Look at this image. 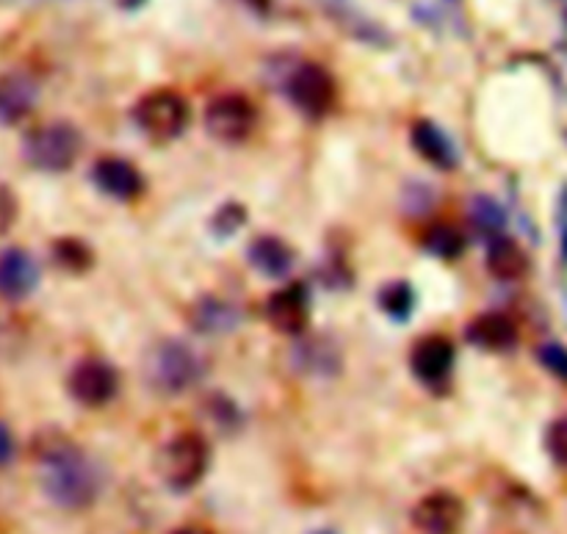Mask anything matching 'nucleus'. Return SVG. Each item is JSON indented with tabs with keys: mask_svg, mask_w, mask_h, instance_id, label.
<instances>
[{
	"mask_svg": "<svg viewBox=\"0 0 567 534\" xmlns=\"http://www.w3.org/2000/svg\"><path fill=\"white\" fill-rule=\"evenodd\" d=\"M249 6H255V9H269L271 0H247Z\"/></svg>",
	"mask_w": 567,
	"mask_h": 534,
	"instance_id": "nucleus-31",
	"label": "nucleus"
},
{
	"mask_svg": "<svg viewBox=\"0 0 567 534\" xmlns=\"http://www.w3.org/2000/svg\"><path fill=\"white\" fill-rule=\"evenodd\" d=\"M37 460L42 469V491L55 507L86 510L103 491L100 469L66 435L39 438Z\"/></svg>",
	"mask_w": 567,
	"mask_h": 534,
	"instance_id": "nucleus-1",
	"label": "nucleus"
},
{
	"mask_svg": "<svg viewBox=\"0 0 567 534\" xmlns=\"http://www.w3.org/2000/svg\"><path fill=\"white\" fill-rule=\"evenodd\" d=\"M468 341L485 352H507L518 343V325L507 314H482L468 325Z\"/></svg>",
	"mask_w": 567,
	"mask_h": 534,
	"instance_id": "nucleus-16",
	"label": "nucleus"
},
{
	"mask_svg": "<svg viewBox=\"0 0 567 534\" xmlns=\"http://www.w3.org/2000/svg\"><path fill=\"white\" fill-rule=\"evenodd\" d=\"M410 142H413V150L432 164L435 170L452 172L454 166L460 164L457 147L449 138V133L443 131L441 125H435L432 120H419L413 122V131H410Z\"/></svg>",
	"mask_w": 567,
	"mask_h": 534,
	"instance_id": "nucleus-14",
	"label": "nucleus"
},
{
	"mask_svg": "<svg viewBox=\"0 0 567 534\" xmlns=\"http://www.w3.org/2000/svg\"><path fill=\"white\" fill-rule=\"evenodd\" d=\"M244 222H247V210L241 205H225V208L216 210L214 227L219 236H233L238 227H244Z\"/></svg>",
	"mask_w": 567,
	"mask_h": 534,
	"instance_id": "nucleus-26",
	"label": "nucleus"
},
{
	"mask_svg": "<svg viewBox=\"0 0 567 534\" xmlns=\"http://www.w3.org/2000/svg\"><path fill=\"white\" fill-rule=\"evenodd\" d=\"M537 360H540L543 369L551 377H557L559 382H567V347L559 341H548L537 347Z\"/></svg>",
	"mask_w": 567,
	"mask_h": 534,
	"instance_id": "nucleus-24",
	"label": "nucleus"
},
{
	"mask_svg": "<svg viewBox=\"0 0 567 534\" xmlns=\"http://www.w3.org/2000/svg\"><path fill=\"white\" fill-rule=\"evenodd\" d=\"M286 94L293 103V109L302 111L305 116L319 120V116L330 114V109L336 105V78H332L321 64L305 61V64H299L297 70L288 75Z\"/></svg>",
	"mask_w": 567,
	"mask_h": 534,
	"instance_id": "nucleus-7",
	"label": "nucleus"
},
{
	"mask_svg": "<svg viewBox=\"0 0 567 534\" xmlns=\"http://www.w3.org/2000/svg\"><path fill=\"white\" fill-rule=\"evenodd\" d=\"M468 216L474 222L476 230L482 236H487V242L496 236H504V227H507V210L496 203L493 197L487 194H476L468 205Z\"/></svg>",
	"mask_w": 567,
	"mask_h": 534,
	"instance_id": "nucleus-21",
	"label": "nucleus"
},
{
	"mask_svg": "<svg viewBox=\"0 0 567 534\" xmlns=\"http://www.w3.org/2000/svg\"><path fill=\"white\" fill-rule=\"evenodd\" d=\"M83 147L81 131L70 122H48L31 131L22 142V155L39 172H66Z\"/></svg>",
	"mask_w": 567,
	"mask_h": 534,
	"instance_id": "nucleus-4",
	"label": "nucleus"
},
{
	"mask_svg": "<svg viewBox=\"0 0 567 534\" xmlns=\"http://www.w3.org/2000/svg\"><path fill=\"white\" fill-rule=\"evenodd\" d=\"M92 181L105 197L120 199V203H131L144 192V175L138 172V166L120 155H103L92 166Z\"/></svg>",
	"mask_w": 567,
	"mask_h": 534,
	"instance_id": "nucleus-12",
	"label": "nucleus"
},
{
	"mask_svg": "<svg viewBox=\"0 0 567 534\" xmlns=\"http://www.w3.org/2000/svg\"><path fill=\"white\" fill-rule=\"evenodd\" d=\"M39 97L37 83L22 72H9L0 78V122L3 125H14V122L25 120L33 111Z\"/></svg>",
	"mask_w": 567,
	"mask_h": 534,
	"instance_id": "nucleus-18",
	"label": "nucleus"
},
{
	"mask_svg": "<svg viewBox=\"0 0 567 534\" xmlns=\"http://www.w3.org/2000/svg\"><path fill=\"white\" fill-rule=\"evenodd\" d=\"M377 302H380V308L385 310L391 319L404 321L415 308V291L408 280H393V283H388V286L380 288V294H377Z\"/></svg>",
	"mask_w": 567,
	"mask_h": 534,
	"instance_id": "nucleus-22",
	"label": "nucleus"
},
{
	"mask_svg": "<svg viewBox=\"0 0 567 534\" xmlns=\"http://www.w3.org/2000/svg\"><path fill=\"white\" fill-rule=\"evenodd\" d=\"M247 258L255 271H260L264 277H271V280H282V277H288L291 275L293 264H297V255H293L291 244H286L277 236L255 238L247 249Z\"/></svg>",
	"mask_w": 567,
	"mask_h": 534,
	"instance_id": "nucleus-17",
	"label": "nucleus"
},
{
	"mask_svg": "<svg viewBox=\"0 0 567 534\" xmlns=\"http://www.w3.org/2000/svg\"><path fill=\"white\" fill-rule=\"evenodd\" d=\"M546 452L551 454L559 469H567V415L551 421L546 432Z\"/></svg>",
	"mask_w": 567,
	"mask_h": 534,
	"instance_id": "nucleus-25",
	"label": "nucleus"
},
{
	"mask_svg": "<svg viewBox=\"0 0 567 534\" xmlns=\"http://www.w3.org/2000/svg\"><path fill=\"white\" fill-rule=\"evenodd\" d=\"M487 271L502 283H515L529 271V258L524 247L509 236H496L487 242Z\"/></svg>",
	"mask_w": 567,
	"mask_h": 534,
	"instance_id": "nucleus-19",
	"label": "nucleus"
},
{
	"mask_svg": "<svg viewBox=\"0 0 567 534\" xmlns=\"http://www.w3.org/2000/svg\"><path fill=\"white\" fill-rule=\"evenodd\" d=\"M53 260L66 271H86L92 266V249L81 238H59L53 244Z\"/></svg>",
	"mask_w": 567,
	"mask_h": 534,
	"instance_id": "nucleus-23",
	"label": "nucleus"
},
{
	"mask_svg": "<svg viewBox=\"0 0 567 534\" xmlns=\"http://www.w3.org/2000/svg\"><path fill=\"white\" fill-rule=\"evenodd\" d=\"M133 120L144 136L155 138V142H172L188 127L192 109L175 89H153L136 103Z\"/></svg>",
	"mask_w": 567,
	"mask_h": 534,
	"instance_id": "nucleus-5",
	"label": "nucleus"
},
{
	"mask_svg": "<svg viewBox=\"0 0 567 534\" xmlns=\"http://www.w3.org/2000/svg\"><path fill=\"white\" fill-rule=\"evenodd\" d=\"M39 264L28 249L6 247L0 253V299L20 302L31 297L39 286Z\"/></svg>",
	"mask_w": 567,
	"mask_h": 534,
	"instance_id": "nucleus-13",
	"label": "nucleus"
},
{
	"mask_svg": "<svg viewBox=\"0 0 567 534\" xmlns=\"http://www.w3.org/2000/svg\"><path fill=\"white\" fill-rule=\"evenodd\" d=\"M424 249L441 260H457L465 253V233L457 225L449 222H437L424 233Z\"/></svg>",
	"mask_w": 567,
	"mask_h": 534,
	"instance_id": "nucleus-20",
	"label": "nucleus"
},
{
	"mask_svg": "<svg viewBox=\"0 0 567 534\" xmlns=\"http://www.w3.org/2000/svg\"><path fill=\"white\" fill-rule=\"evenodd\" d=\"M14 435H11V430L9 427L3 424V421H0V469H3V465H9L11 460H14Z\"/></svg>",
	"mask_w": 567,
	"mask_h": 534,
	"instance_id": "nucleus-27",
	"label": "nucleus"
},
{
	"mask_svg": "<svg viewBox=\"0 0 567 534\" xmlns=\"http://www.w3.org/2000/svg\"><path fill=\"white\" fill-rule=\"evenodd\" d=\"M70 397L83 408H105L120 393V371L100 358H86L70 371Z\"/></svg>",
	"mask_w": 567,
	"mask_h": 534,
	"instance_id": "nucleus-8",
	"label": "nucleus"
},
{
	"mask_svg": "<svg viewBox=\"0 0 567 534\" xmlns=\"http://www.w3.org/2000/svg\"><path fill=\"white\" fill-rule=\"evenodd\" d=\"M203 358L177 338H164V341L153 343L144 355V380L153 391L164 393V397L192 391L203 380Z\"/></svg>",
	"mask_w": 567,
	"mask_h": 534,
	"instance_id": "nucleus-2",
	"label": "nucleus"
},
{
	"mask_svg": "<svg viewBox=\"0 0 567 534\" xmlns=\"http://www.w3.org/2000/svg\"><path fill=\"white\" fill-rule=\"evenodd\" d=\"M559 236H563V258L567 264V192L559 199Z\"/></svg>",
	"mask_w": 567,
	"mask_h": 534,
	"instance_id": "nucleus-29",
	"label": "nucleus"
},
{
	"mask_svg": "<svg viewBox=\"0 0 567 534\" xmlns=\"http://www.w3.org/2000/svg\"><path fill=\"white\" fill-rule=\"evenodd\" d=\"M188 325L199 336H227L241 325V310L221 297H203L188 310Z\"/></svg>",
	"mask_w": 567,
	"mask_h": 534,
	"instance_id": "nucleus-15",
	"label": "nucleus"
},
{
	"mask_svg": "<svg viewBox=\"0 0 567 534\" xmlns=\"http://www.w3.org/2000/svg\"><path fill=\"white\" fill-rule=\"evenodd\" d=\"M258 127V109L247 94H219L205 109V131L221 144H241Z\"/></svg>",
	"mask_w": 567,
	"mask_h": 534,
	"instance_id": "nucleus-6",
	"label": "nucleus"
},
{
	"mask_svg": "<svg viewBox=\"0 0 567 534\" xmlns=\"http://www.w3.org/2000/svg\"><path fill=\"white\" fill-rule=\"evenodd\" d=\"M264 316L269 327L280 336H302L310 325V297L308 288L291 283L269 294L264 305Z\"/></svg>",
	"mask_w": 567,
	"mask_h": 534,
	"instance_id": "nucleus-9",
	"label": "nucleus"
},
{
	"mask_svg": "<svg viewBox=\"0 0 567 534\" xmlns=\"http://www.w3.org/2000/svg\"><path fill=\"white\" fill-rule=\"evenodd\" d=\"M457 349L446 336H424L410 352V369L424 386H441L452 377Z\"/></svg>",
	"mask_w": 567,
	"mask_h": 534,
	"instance_id": "nucleus-11",
	"label": "nucleus"
},
{
	"mask_svg": "<svg viewBox=\"0 0 567 534\" xmlns=\"http://www.w3.org/2000/svg\"><path fill=\"white\" fill-rule=\"evenodd\" d=\"M210 465V446L199 432H181L158 452V476L175 493H186L205 480Z\"/></svg>",
	"mask_w": 567,
	"mask_h": 534,
	"instance_id": "nucleus-3",
	"label": "nucleus"
},
{
	"mask_svg": "<svg viewBox=\"0 0 567 534\" xmlns=\"http://www.w3.org/2000/svg\"><path fill=\"white\" fill-rule=\"evenodd\" d=\"M410 518L421 534H457L463 530L465 504L454 493L435 491L415 504Z\"/></svg>",
	"mask_w": 567,
	"mask_h": 534,
	"instance_id": "nucleus-10",
	"label": "nucleus"
},
{
	"mask_svg": "<svg viewBox=\"0 0 567 534\" xmlns=\"http://www.w3.org/2000/svg\"><path fill=\"white\" fill-rule=\"evenodd\" d=\"M169 534H214L208 530V526H199V524H188V526H181V530L169 532Z\"/></svg>",
	"mask_w": 567,
	"mask_h": 534,
	"instance_id": "nucleus-30",
	"label": "nucleus"
},
{
	"mask_svg": "<svg viewBox=\"0 0 567 534\" xmlns=\"http://www.w3.org/2000/svg\"><path fill=\"white\" fill-rule=\"evenodd\" d=\"M14 199H11V192H6V188H0V233L9 230L11 222H14Z\"/></svg>",
	"mask_w": 567,
	"mask_h": 534,
	"instance_id": "nucleus-28",
	"label": "nucleus"
},
{
	"mask_svg": "<svg viewBox=\"0 0 567 534\" xmlns=\"http://www.w3.org/2000/svg\"><path fill=\"white\" fill-rule=\"evenodd\" d=\"M313 534H338V532H332V530H319V532H313Z\"/></svg>",
	"mask_w": 567,
	"mask_h": 534,
	"instance_id": "nucleus-32",
	"label": "nucleus"
}]
</instances>
